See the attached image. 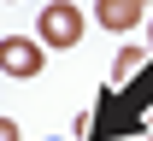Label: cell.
<instances>
[{
	"label": "cell",
	"mask_w": 153,
	"mask_h": 141,
	"mask_svg": "<svg viewBox=\"0 0 153 141\" xmlns=\"http://www.w3.org/2000/svg\"><path fill=\"white\" fill-rule=\"evenodd\" d=\"M41 65H47V47L41 41H30V35H6L0 41V71L6 77L30 82V77H41Z\"/></svg>",
	"instance_id": "2"
},
{
	"label": "cell",
	"mask_w": 153,
	"mask_h": 141,
	"mask_svg": "<svg viewBox=\"0 0 153 141\" xmlns=\"http://www.w3.org/2000/svg\"><path fill=\"white\" fill-rule=\"evenodd\" d=\"M0 141H24V135H18V123H12V118H0Z\"/></svg>",
	"instance_id": "4"
},
{
	"label": "cell",
	"mask_w": 153,
	"mask_h": 141,
	"mask_svg": "<svg viewBox=\"0 0 153 141\" xmlns=\"http://www.w3.org/2000/svg\"><path fill=\"white\" fill-rule=\"evenodd\" d=\"M36 35H41V47H82V6L47 0L36 18Z\"/></svg>",
	"instance_id": "1"
},
{
	"label": "cell",
	"mask_w": 153,
	"mask_h": 141,
	"mask_svg": "<svg viewBox=\"0 0 153 141\" xmlns=\"http://www.w3.org/2000/svg\"><path fill=\"white\" fill-rule=\"evenodd\" d=\"M141 6H147V0H141Z\"/></svg>",
	"instance_id": "6"
},
{
	"label": "cell",
	"mask_w": 153,
	"mask_h": 141,
	"mask_svg": "<svg viewBox=\"0 0 153 141\" xmlns=\"http://www.w3.org/2000/svg\"><path fill=\"white\" fill-rule=\"evenodd\" d=\"M147 35H153V18H147Z\"/></svg>",
	"instance_id": "5"
},
{
	"label": "cell",
	"mask_w": 153,
	"mask_h": 141,
	"mask_svg": "<svg viewBox=\"0 0 153 141\" xmlns=\"http://www.w3.org/2000/svg\"><path fill=\"white\" fill-rule=\"evenodd\" d=\"M141 0H94V24L100 30H112V35H130L135 24H141Z\"/></svg>",
	"instance_id": "3"
}]
</instances>
